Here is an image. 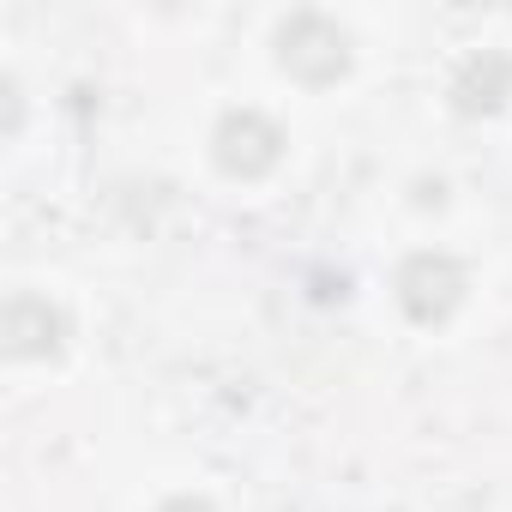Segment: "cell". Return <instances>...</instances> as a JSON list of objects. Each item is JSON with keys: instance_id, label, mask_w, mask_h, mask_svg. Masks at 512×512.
Wrapping results in <instances>:
<instances>
[{"instance_id": "obj_3", "label": "cell", "mask_w": 512, "mask_h": 512, "mask_svg": "<svg viewBox=\"0 0 512 512\" xmlns=\"http://www.w3.org/2000/svg\"><path fill=\"white\" fill-rule=\"evenodd\" d=\"M398 302L416 326H440L464 302V266L452 253H410L398 266Z\"/></svg>"}, {"instance_id": "obj_6", "label": "cell", "mask_w": 512, "mask_h": 512, "mask_svg": "<svg viewBox=\"0 0 512 512\" xmlns=\"http://www.w3.org/2000/svg\"><path fill=\"white\" fill-rule=\"evenodd\" d=\"M157 512H211V506H205V500H193V494H175V500H163Z\"/></svg>"}, {"instance_id": "obj_1", "label": "cell", "mask_w": 512, "mask_h": 512, "mask_svg": "<svg viewBox=\"0 0 512 512\" xmlns=\"http://www.w3.org/2000/svg\"><path fill=\"white\" fill-rule=\"evenodd\" d=\"M278 67L296 73L302 85H332L350 73V37L326 13H296L278 31Z\"/></svg>"}, {"instance_id": "obj_2", "label": "cell", "mask_w": 512, "mask_h": 512, "mask_svg": "<svg viewBox=\"0 0 512 512\" xmlns=\"http://www.w3.org/2000/svg\"><path fill=\"white\" fill-rule=\"evenodd\" d=\"M211 157H217V169L235 175V181H260L266 169H278L284 133H278V121L260 115V109H229V115L217 121V133H211Z\"/></svg>"}, {"instance_id": "obj_5", "label": "cell", "mask_w": 512, "mask_h": 512, "mask_svg": "<svg viewBox=\"0 0 512 512\" xmlns=\"http://www.w3.org/2000/svg\"><path fill=\"white\" fill-rule=\"evenodd\" d=\"M506 79H512V67L488 55V61H470V73L458 79V91H452V97H458V109H464V115H476V109H494V103L506 97Z\"/></svg>"}, {"instance_id": "obj_4", "label": "cell", "mask_w": 512, "mask_h": 512, "mask_svg": "<svg viewBox=\"0 0 512 512\" xmlns=\"http://www.w3.org/2000/svg\"><path fill=\"white\" fill-rule=\"evenodd\" d=\"M0 332H7V356L31 362V356H55L67 338V320L49 296H13L7 314H0Z\"/></svg>"}]
</instances>
